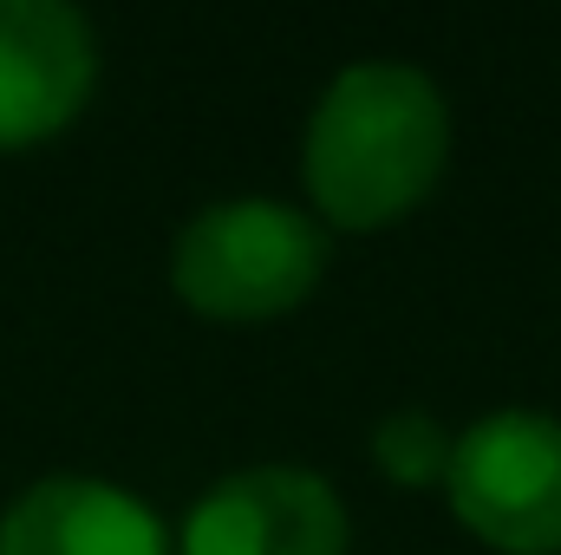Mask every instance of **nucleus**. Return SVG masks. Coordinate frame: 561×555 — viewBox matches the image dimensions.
Listing matches in <instances>:
<instances>
[{
    "mask_svg": "<svg viewBox=\"0 0 561 555\" xmlns=\"http://www.w3.org/2000/svg\"><path fill=\"white\" fill-rule=\"evenodd\" d=\"M450 503L457 517L516 555L561 550V418L549 412H490L450 444Z\"/></svg>",
    "mask_w": 561,
    "mask_h": 555,
    "instance_id": "obj_3",
    "label": "nucleus"
},
{
    "mask_svg": "<svg viewBox=\"0 0 561 555\" xmlns=\"http://www.w3.org/2000/svg\"><path fill=\"white\" fill-rule=\"evenodd\" d=\"M450 444H457V438H450L431 412H392L373 431V457H379V471L399 477V484H431V477H444V471H450Z\"/></svg>",
    "mask_w": 561,
    "mask_h": 555,
    "instance_id": "obj_7",
    "label": "nucleus"
},
{
    "mask_svg": "<svg viewBox=\"0 0 561 555\" xmlns=\"http://www.w3.org/2000/svg\"><path fill=\"white\" fill-rule=\"evenodd\" d=\"M450 150L444 92L405 59L346 66L307 118V190L327 223L379 229L437 183Z\"/></svg>",
    "mask_w": 561,
    "mask_h": 555,
    "instance_id": "obj_1",
    "label": "nucleus"
},
{
    "mask_svg": "<svg viewBox=\"0 0 561 555\" xmlns=\"http://www.w3.org/2000/svg\"><path fill=\"white\" fill-rule=\"evenodd\" d=\"M0 555H170V536L105 477H39L7 503Z\"/></svg>",
    "mask_w": 561,
    "mask_h": 555,
    "instance_id": "obj_6",
    "label": "nucleus"
},
{
    "mask_svg": "<svg viewBox=\"0 0 561 555\" xmlns=\"http://www.w3.org/2000/svg\"><path fill=\"white\" fill-rule=\"evenodd\" d=\"M183 555H346V503L300 464L229 471L190 510Z\"/></svg>",
    "mask_w": 561,
    "mask_h": 555,
    "instance_id": "obj_4",
    "label": "nucleus"
},
{
    "mask_svg": "<svg viewBox=\"0 0 561 555\" xmlns=\"http://www.w3.org/2000/svg\"><path fill=\"white\" fill-rule=\"evenodd\" d=\"M99 72L85 13L59 0H0V144L59 132Z\"/></svg>",
    "mask_w": 561,
    "mask_h": 555,
    "instance_id": "obj_5",
    "label": "nucleus"
},
{
    "mask_svg": "<svg viewBox=\"0 0 561 555\" xmlns=\"http://www.w3.org/2000/svg\"><path fill=\"white\" fill-rule=\"evenodd\" d=\"M327 269V229L275 196H229L183 223L170 281L196 314L268 320L287 314Z\"/></svg>",
    "mask_w": 561,
    "mask_h": 555,
    "instance_id": "obj_2",
    "label": "nucleus"
}]
</instances>
